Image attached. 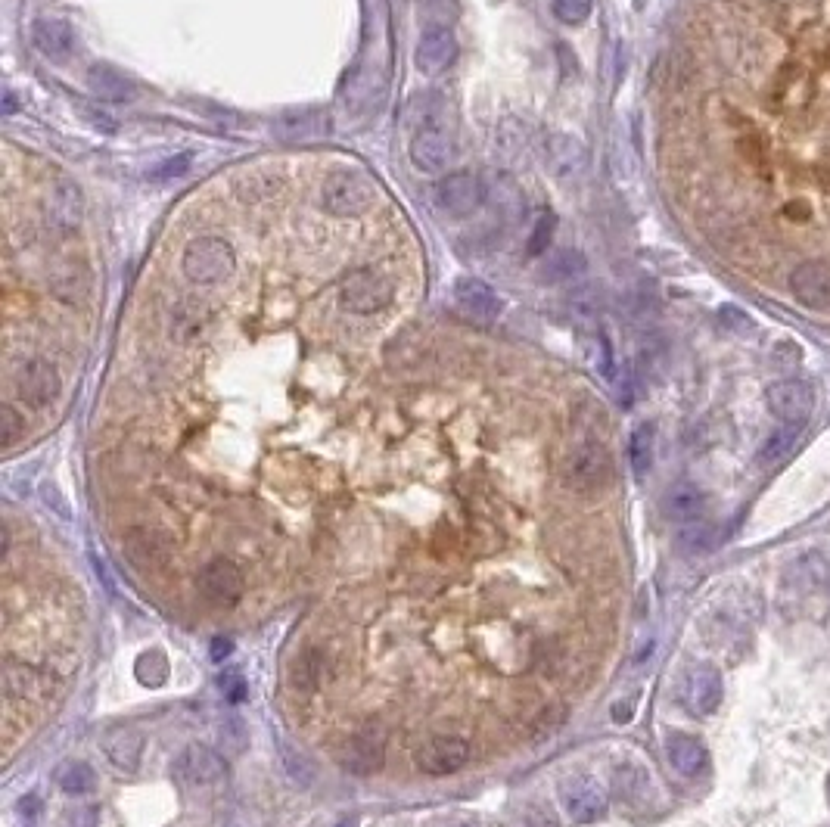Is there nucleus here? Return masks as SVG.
Instances as JSON below:
<instances>
[{"label": "nucleus", "mask_w": 830, "mask_h": 827, "mask_svg": "<svg viewBox=\"0 0 830 827\" xmlns=\"http://www.w3.org/2000/svg\"><path fill=\"white\" fill-rule=\"evenodd\" d=\"M134 672H137V678H140L143 684H150V688H159V684L168 678V663H165V657H162L159 650H147V653H143V657L137 660Z\"/></svg>", "instance_id": "obj_36"}, {"label": "nucleus", "mask_w": 830, "mask_h": 827, "mask_svg": "<svg viewBox=\"0 0 830 827\" xmlns=\"http://www.w3.org/2000/svg\"><path fill=\"white\" fill-rule=\"evenodd\" d=\"M485 196H492L495 199V209L507 218H517L520 209H523V196H520V187L517 181H513L510 175H498L492 190L485 187Z\"/></svg>", "instance_id": "obj_34"}, {"label": "nucleus", "mask_w": 830, "mask_h": 827, "mask_svg": "<svg viewBox=\"0 0 830 827\" xmlns=\"http://www.w3.org/2000/svg\"><path fill=\"white\" fill-rule=\"evenodd\" d=\"M0 684H4V697L10 703L16 700H28L38 691V675L32 666L16 663V660H4V672H0Z\"/></svg>", "instance_id": "obj_25"}, {"label": "nucleus", "mask_w": 830, "mask_h": 827, "mask_svg": "<svg viewBox=\"0 0 830 827\" xmlns=\"http://www.w3.org/2000/svg\"><path fill=\"white\" fill-rule=\"evenodd\" d=\"M392 280L380 271H352L339 287V305L352 311V315H374V311L386 308L392 302Z\"/></svg>", "instance_id": "obj_5"}, {"label": "nucleus", "mask_w": 830, "mask_h": 827, "mask_svg": "<svg viewBox=\"0 0 830 827\" xmlns=\"http://www.w3.org/2000/svg\"><path fill=\"white\" fill-rule=\"evenodd\" d=\"M467 759H470V744L457 734H439L433 740H426V744L417 750L420 772L433 775V778L461 772V768L467 765Z\"/></svg>", "instance_id": "obj_13"}, {"label": "nucleus", "mask_w": 830, "mask_h": 827, "mask_svg": "<svg viewBox=\"0 0 830 827\" xmlns=\"http://www.w3.org/2000/svg\"><path fill=\"white\" fill-rule=\"evenodd\" d=\"M56 781H60V790L69 793V796H84V793H91L97 787L94 768L88 762H66L60 768V775H56Z\"/></svg>", "instance_id": "obj_32"}, {"label": "nucleus", "mask_w": 830, "mask_h": 827, "mask_svg": "<svg viewBox=\"0 0 830 827\" xmlns=\"http://www.w3.org/2000/svg\"><path fill=\"white\" fill-rule=\"evenodd\" d=\"M551 237H554V212H541L535 227H532V237H529V255L545 252Z\"/></svg>", "instance_id": "obj_39"}, {"label": "nucleus", "mask_w": 830, "mask_h": 827, "mask_svg": "<svg viewBox=\"0 0 830 827\" xmlns=\"http://www.w3.org/2000/svg\"><path fill=\"white\" fill-rule=\"evenodd\" d=\"M47 221L56 227L60 234H69L81 224L84 218V199H81V190L72 184V181H56L47 193Z\"/></svg>", "instance_id": "obj_19"}, {"label": "nucleus", "mask_w": 830, "mask_h": 827, "mask_svg": "<svg viewBox=\"0 0 830 827\" xmlns=\"http://www.w3.org/2000/svg\"><path fill=\"white\" fill-rule=\"evenodd\" d=\"M181 268L199 287H215L237 271V252L221 237H196L184 249Z\"/></svg>", "instance_id": "obj_4"}, {"label": "nucleus", "mask_w": 830, "mask_h": 827, "mask_svg": "<svg viewBox=\"0 0 830 827\" xmlns=\"http://www.w3.org/2000/svg\"><path fill=\"white\" fill-rule=\"evenodd\" d=\"M768 411L787 426H806L815 411V389L806 380H781L768 386Z\"/></svg>", "instance_id": "obj_10"}, {"label": "nucleus", "mask_w": 830, "mask_h": 827, "mask_svg": "<svg viewBox=\"0 0 830 827\" xmlns=\"http://www.w3.org/2000/svg\"><path fill=\"white\" fill-rule=\"evenodd\" d=\"M529 827H557V818L545 806H532L529 809Z\"/></svg>", "instance_id": "obj_43"}, {"label": "nucleus", "mask_w": 830, "mask_h": 827, "mask_svg": "<svg viewBox=\"0 0 830 827\" xmlns=\"http://www.w3.org/2000/svg\"><path fill=\"white\" fill-rule=\"evenodd\" d=\"M706 501L709 498L700 486H694V482H678V486H672L663 495V513L675 523H691L703 517Z\"/></svg>", "instance_id": "obj_23"}, {"label": "nucleus", "mask_w": 830, "mask_h": 827, "mask_svg": "<svg viewBox=\"0 0 830 827\" xmlns=\"http://www.w3.org/2000/svg\"><path fill=\"white\" fill-rule=\"evenodd\" d=\"M790 293L803 308L827 311L830 308V265L821 259L796 265L790 274Z\"/></svg>", "instance_id": "obj_15"}, {"label": "nucleus", "mask_w": 830, "mask_h": 827, "mask_svg": "<svg viewBox=\"0 0 830 827\" xmlns=\"http://www.w3.org/2000/svg\"><path fill=\"white\" fill-rule=\"evenodd\" d=\"M485 196V184L473 175V171H454V175L439 178L433 187V203L448 218H467L479 209Z\"/></svg>", "instance_id": "obj_7"}, {"label": "nucleus", "mask_w": 830, "mask_h": 827, "mask_svg": "<svg viewBox=\"0 0 830 827\" xmlns=\"http://www.w3.org/2000/svg\"><path fill=\"white\" fill-rule=\"evenodd\" d=\"M383 756H386V731L380 725H361L346 740L339 762H342V768H346L349 775L367 778V775L380 772Z\"/></svg>", "instance_id": "obj_9"}, {"label": "nucleus", "mask_w": 830, "mask_h": 827, "mask_svg": "<svg viewBox=\"0 0 830 827\" xmlns=\"http://www.w3.org/2000/svg\"><path fill=\"white\" fill-rule=\"evenodd\" d=\"M722 672L715 666H694L688 675H684V688H681V700L688 706V712L694 716H712L715 709L722 706Z\"/></svg>", "instance_id": "obj_14"}, {"label": "nucleus", "mask_w": 830, "mask_h": 827, "mask_svg": "<svg viewBox=\"0 0 830 827\" xmlns=\"http://www.w3.org/2000/svg\"><path fill=\"white\" fill-rule=\"evenodd\" d=\"M632 712H635L632 700H619V706H613V719L616 722H628V719H632Z\"/></svg>", "instance_id": "obj_45"}, {"label": "nucleus", "mask_w": 830, "mask_h": 827, "mask_svg": "<svg viewBox=\"0 0 830 827\" xmlns=\"http://www.w3.org/2000/svg\"><path fill=\"white\" fill-rule=\"evenodd\" d=\"M666 756L675 772L684 778H697L706 768V747L697 737H688V734H672L666 744Z\"/></svg>", "instance_id": "obj_24"}, {"label": "nucleus", "mask_w": 830, "mask_h": 827, "mask_svg": "<svg viewBox=\"0 0 830 827\" xmlns=\"http://www.w3.org/2000/svg\"><path fill=\"white\" fill-rule=\"evenodd\" d=\"M143 747H147V737H143L140 728L134 725H125V728H116L103 737V753L106 759L119 768L125 775H134L140 768V759H143Z\"/></svg>", "instance_id": "obj_20"}, {"label": "nucleus", "mask_w": 830, "mask_h": 827, "mask_svg": "<svg viewBox=\"0 0 830 827\" xmlns=\"http://www.w3.org/2000/svg\"><path fill=\"white\" fill-rule=\"evenodd\" d=\"M719 541V526L706 523V520H691L678 532V548L684 554H709Z\"/></svg>", "instance_id": "obj_30"}, {"label": "nucleus", "mask_w": 830, "mask_h": 827, "mask_svg": "<svg viewBox=\"0 0 830 827\" xmlns=\"http://www.w3.org/2000/svg\"><path fill=\"white\" fill-rule=\"evenodd\" d=\"M171 778L184 790H206L218 787L227 778V762L221 753L203 744H190L178 753L175 765H171Z\"/></svg>", "instance_id": "obj_6"}, {"label": "nucleus", "mask_w": 830, "mask_h": 827, "mask_svg": "<svg viewBox=\"0 0 830 827\" xmlns=\"http://www.w3.org/2000/svg\"><path fill=\"white\" fill-rule=\"evenodd\" d=\"M560 803L566 809V815L576 824H594L597 818L607 815V793L597 781L579 775V778H566L560 784Z\"/></svg>", "instance_id": "obj_12"}, {"label": "nucleus", "mask_w": 830, "mask_h": 827, "mask_svg": "<svg viewBox=\"0 0 830 827\" xmlns=\"http://www.w3.org/2000/svg\"><path fill=\"white\" fill-rule=\"evenodd\" d=\"M377 203V181L361 168H333L321 187V206L333 218H358Z\"/></svg>", "instance_id": "obj_2"}, {"label": "nucleus", "mask_w": 830, "mask_h": 827, "mask_svg": "<svg viewBox=\"0 0 830 827\" xmlns=\"http://www.w3.org/2000/svg\"><path fill=\"white\" fill-rule=\"evenodd\" d=\"M122 554L137 566V569H159L175 554L171 538L159 529L137 526L128 535H122Z\"/></svg>", "instance_id": "obj_16"}, {"label": "nucleus", "mask_w": 830, "mask_h": 827, "mask_svg": "<svg viewBox=\"0 0 830 827\" xmlns=\"http://www.w3.org/2000/svg\"><path fill=\"white\" fill-rule=\"evenodd\" d=\"M22 436H25V417L13 405H4L0 408V445L13 448Z\"/></svg>", "instance_id": "obj_38"}, {"label": "nucleus", "mask_w": 830, "mask_h": 827, "mask_svg": "<svg viewBox=\"0 0 830 827\" xmlns=\"http://www.w3.org/2000/svg\"><path fill=\"white\" fill-rule=\"evenodd\" d=\"M196 588L206 601H212L218 607H234V604H240V597L246 591V579H243V569L234 560L215 557L199 569Z\"/></svg>", "instance_id": "obj_8"}, {"label": "nucleus", "mask_w": 830, "mask_h": 827, "mask_svg": "<svg viewBox=\"0 0 830 827\" xmlns=\"http://www.w3.org/2000/svg\"><path fill=\"white\" fill-rule=\"evenodd\" d=\"M221 744H224V750L231 747V744H234V750H243L246 734H243V722H240V719H234V722L224 725V731H221Z\"/></svg>", "instance_id": "obj_42"}, {"label": "nucleus", "mask_w": 830, "mask_h": 827, "mask_svg": "<svg viewBox=\"0 0 830 827\" xmlns=\"http://www.w3.org/2000/svg\"><path fill=\"white\" fill-rule=\"evenodd\" d=\"M88 84H91V91L103 100H131L134 97L131 81L125 75H119L116 69H109V66H94L88 72Z\"/></svg>", "instance_id": "obj_27"}, {"label": "nucleus", "mask_w": 830, "mask_h": 827, "mask_svg": "<svg viewBox=\"0 0 830 827\" xmlns=\"http://www.w3.org/2000/svg\"><path fill=\"white\" fill-rule=\"evenodd\" d=\"M653 448H656V433L650 423L635 426L632 439H628V461H632V470L638 479H644L653 467Z\"/></svg>", "instance_id": "obj_28"}, {"label": "nucleus", "mask_w": 830, "mask_h": 827, "mask_svg": "<svg viewBox=\"0 0 830 827\" xmlns=\"http://www.w3.org/2000/svg\"><path fill=\"white\" fill-rule=\"evenodd\" d=\"M551 10L563 25H582L594 10V0H554Z\"/></svg>", "instance_id": "obj_37"}, {"label": "nucleus", "mask_w": 830, "mask_h": 827, "mask_svg": "<svg viewBox=\"0 0 830 827\" xmlns=\"http://www.w3.org/2000/svg\"><path fill=\"white\" fill-rule=\"evenodd\" d=\"M209 321H212V305L199 296H184V299H178L175 308H171V336L181 342H190L206 330Z\"/></svg>", "instance_id": "obj_22"}, {"label": "nucleus", "mask_w": 830, "mask_h": 827, "mask_svg": "<svg viewBox=\"0 0 830 827\" xmlns=\"http://www.w3.org/2000/svg\"><path fill=\"white\" fill-rule=\"evenodd\" d=\"M324 653L321 650H305L293 663V684L299 691H314L324 681Z\"/></svg>", "instance_id": "obj_31"}, {"label": "nucleus", "mask_w": 830, "mask_h": 827, "mask_svg": "<svg viewBox=\"0 0 830 827\" xmlns=\"http://www.w3.org/2000/svg\"><path fill=\"white\" fill-rule=\"evenodd\" d=\"M799 433H803V426H787V423H781V430L771 433L768 442L762 445L759 461H762V464H778V461H784L787 454L793 451V445L799 442Z\"/></svg>", "instance_id": "obj_33"}, {"label": "nucleus", "mask_w": 830, "mask_h": 827, "mask_svg": "<svg viewBox=\"0 0 830 827\" xmlns=\"http://www.w3.org/2000/svg\"><path fill=\"white\" fill-rule=\"evenodd\" d=\"M454 156V131L448 106L439 94H429L420 103L417 125L411 134V162L426 175H442Z\"/></svg>", "instance_id": "obj_1"}, {"label": "nucleus", "mask_w": 830, "mask_h": 827, "mask_svg": "<svg viewBox=\"0 0 830 827\" xmlns=\"http://www.w3.org/2000/svg\"><path fill=\"white\" fill-rule=\"evenodd\" d=\"M551 165L557 175H576L585 168V150L576 137L569 134H554L551 137Z\"/></svg>", "instance_id": "obj_26"}, {"label": "nucleus", "mask_w": 830, "mask_h": 827, "mask_svg": "<svg viewBox=\"0 0 830 827\" xmlns=\"http://www.w3.org/2000/svg\"><path fill=\"white\" fill-rule=\"evenodd\" d=\"M457 56V38L448 25H429L414 47V66L423 75L445 72Z\"/></svg>", "instance_id": "obj_18"}, {"label": "nucleus", "mask_w": 830, "mask_h": 827, "mask_svg": "<svg viewBox=\"0 0 830 827\" xmlns=\"http://www.w3.org/2000/svg\"><path fill=\"white\" fill-rule=\"evenodd\" d=\"M451 296L457 302V308L464 311L467 318L479 321V324H489L501 315V299L498 293L489 287L485 280L473 277V274H464V277H457L454 280V287H451Z\"/></svg>", "instance_id": "obj_17"}, {"label": "nucleus", "mask_w": 830, "mask_h": 827, "mask_svg": "<svg viewBox=\"0 0 830 827\" xmlns=\"http://www.w3.org/2000/svg\"><path fill=\"white\" fill-rule=\"evenodd\" d=\"M280 762H283V772H286V778H290V784H296V787H311L314 784V765L302 753L283 747Z\"/></svg>", "instance_id": "obj_35"}, {"label": "nucleus", "mask_w": 830, "mask_h": 827, "mask_svg": "<svg viewBox=\"0 0 830 827\" xmlns=\"http://www.w3.org/2000/svg\"><path fill=\"white\" fill-rule=\"evenodd\" d=\"M63 389V380L60 374H56V367L44 358H32V361H25L19 367V374H16V392L19 398L28 405V408H47L56 402V395H60Z\"/></svg>", "instance_id": "obj_11"}, {"label": "nucleus", "mask_w": 830, "mask_h": 827, "mask_svg": "<svg viewBox=\"0 0 830 827\" xmlns=\"http://www.w3.org/2000/svg\"><path fill=\"white\" fill-rule=\"evenodd\" d=\"M613 479V461L610 451L597 439H582L572 445V451L563 461V486L576 495H597L610 486Z\"/></svg>", "instance_id": "obj_3"}, {"label": "nucleus", "mask_w": 830, "mask_h": 827, "mask_svg": "<svg viewBox=\"0 0 830 827\" xmlns=\"http://www.w3.org/2000/svg\"><path fill=\"white\" fill-rule=\"evenodd\" d=\"M457 827H476V824H457Z\"/></svg>", "instance_id": "obj_46"}, {"label": "nucleus", "mask_w": 830, "mask_h": 827, "mask_svg": "<svg viewBox=\"0 0 830 827\" xmlns=\"http://www.w3.org/2000/svg\"><path fill=\"white\" fill-rule=\"evenodd\" d=\"M221 691H224V697L231 700V703H240L243 697H246V681L237 675V672H231V675H224L221 681Z\"/></svg>", "instance_id": "obj_41"}, {"label": "nucleus", "mask_w": 830, "mask_h": 827, "mask_svg": "<svg viewBox=\"0 0 830 827\" xmlns=\"http://www.w3.org/2000/svg\"><path fill=\"white\" fill-rule=\"evenodd\" d=\"M231 650H234L231 638H212V660L215 663H221L224 657H231Z\"/></svg>", "instance_id": "obj_44"}, {"label": "nucleus", "mask_w": 830, "mask_h": 827, "mask_svg": "<svg viewBox=\"0 0 830 827\" xmlns=\"http://www.w3.org/2000/svg\"><path fill=\"white\" fill-rule=\"evenodd\" d=\"M585 271V255L579 249H557L545 259V274L541 280L548 283H563V280H572Z\"/></svg>", "instance_id": "obj_29"}, {"label": "nucleus", "mask_w": 830, "mask_h": 827, "mask_svg": "<svg viewBox=\"0 0 830 827\" xmlns=\"http://www.w3.org/2000/svg\"><path fill=\"white\" fill-rule=\"evenodd\" d=\"M32 41L44 56H50V60H63V56H69L75 47V32L66 19L41 16L32 22Z\"/></svg>", "instance_id": "obj_21"}, {"label": "nucleus", "mask_w": 830, "mask_h": 827, "mask_svg": "<svg viewBox=\"0 0 830 827\" xmlns=\"http://www.w3.org/2000/svg\"><path fill=\"white\" fill-rule=\"evenodd\" d=\"M187 168H190V153H181V156H171V159L153 165L147 171V178L150 181H171V178H181Z\"/></svg>", "instance_id": "obj_40"}]
</instances>
